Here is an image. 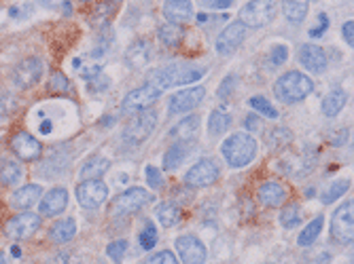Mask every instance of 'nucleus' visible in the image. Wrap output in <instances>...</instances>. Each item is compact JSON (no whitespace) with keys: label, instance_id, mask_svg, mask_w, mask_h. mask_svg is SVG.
<instances>
[{"label":"nucleus","instance_id":"nucleus-47","mask_svg":"<svg viewBox=\"0 0 354 264\" xmlns=\"http://www.w3.org/2000/svg\"><path fill=\"white\" fill-rule=\"evenodd\" d=\"M51 87H53V89L66 91V89H68V79L64 77V74H53V77H51Z\"/></svg>","mask_w":354,"mask_h":264},{"label":"nucleus","instance_id":"nucleus-43","mask_svg":"<svg viewBox=\"0 0 354 264\" xmlns=\"http://www.w3.org/2000/svg\"><path fill=\"white\" fill-rule=\"evenodd\" d=\"M288 59V49L284 45H278L272 49V55H270V68H276V65H282L284 61Z\"/></svg>","mask_w":354,"mask_h":264},{"label":"nucleus","instance_id":"nucleus-3","mask_svg":"<svg viewBox=\"0 0 354 264\" xmlns=\"http://www.w3.org/2000/svg\"><path fill=\"white\" fill-rule=\"evenodd\" d=\"M221 152L227 161L230 167L240 170L250 165L257 156V142L250 134H232L227 140L223 142Z\"/></svg>","mask_w":354,"mask_h":264},{"label":"nucleus","instance_id":"nucleus-19","mask_svg":"<svg viewBox=\"0 0 354 264\" xmlns=\"http://www.w3.org/2000/svg\"><path fill=\"white\" fill-rule=\"evenodd\" d=\"M286 188L278 182H263L259 190H257V199H259L263 207H278L286 201Z\"/></svg>","mask_w":354,"mask_h":264},{"label":"nucleus","instance_id":"nucleus-49","mask_svg":"<svg viewBox=\"0 0 354 264\" xmlns=\"http://www.w3.org/2000/svg\"><path fill=\"white\" fill-rule=\"evenodd\" d=\"M244 125L248 127V134H254V131L259 129V119H257L254 114H250V116L244 121Z\"/></svg>","mask_w":354,"mask_h":264},{"label":"nucleus","instance_id":"nucleus-55","mask_svg":"<svg viewBox=\"0 0 354 264\" xmlns=\"http://www.w3.org/2000/svg\"><path fill=\"white\" fill-rule=\"evenodd\" d=\"M0 264H9V260H7L5 252H0Z\"/></svg>","mask_w":354,"mask_h":264},{"label":"nucleus","instance_id":"nucleus-42","mask_svg":"<svg viewBox=\"0 0 354 264\" xmlns=\"http://www.w3.org/2000/svg\"><path fill=\"white\" fill-rule=\"evenodd\" d=\"M236 83H238V77L232 74V77H225L223 85L218 87V97L221 100H227V97H232L234 89H236Z\"/></svg>","mask_w":354,"mask_h":264},{"label":"nucleus","instance_id":"nucleus-52","mask_svg":"<svg viewBox=\"0 0 354 264\" xmlns=\"http://www.w3.org/2000/svg\"><path fill=\"white\" fill-rule=\"evenodd\" d=\"M62 7H64V13L71 15V11H73V9H71V3H68V0H64V5H62Z\"/></svg>","mask_w":354,"mask_h":264},{"label":"nucleus","instance_id":"nucleus-30","mask_svg":"<svg viewBox=\"0 0 354 264\" xmlns=\"http://www.w3.org/2000/svg\"><path fill=\"white\" fill-rule=\"evenodd\" d=\"M230 127H232V114H227L225 110H212L210 121H208V131L212 138L223 136Z\"/></svg>","mask_w":354,"mask_h":264},{"label":"nucleus","instance_id":"nucleus-22","mask_svg":"<svg viewBox=\"0 0 354 264\" xmlns=\"http://www.w3.org/2000/svg\"><path fill=\"white\" fill-rule=\"evenodd\" d=\"M149 59H151V45H149V41H136V43L130 45V49L125 51V61L134 70L147 65Z\"/></svg>","mask_w":354,"mask_h":264},{"label":"nucleus","instance_id":"nucleus-2","mask_svg":"<svg viewBox=\"0 0 354 264\" xmlns=\"http://www.w3.org/2000/svg\"><path fill=\"white\" fill-rule=\"evenodd\" d=\"M314 91V83L304 72H286L274 83V95L284 104H297Z\"/></svg>","mask_w":354,"mask_h":264},{"label":"nucleus","instance_id":"nucleus-10","mask_svg":"<svg viewBox=\"0 0 354 264\" xmlns=\"http://www.w3.org/2000/svg\"><path fill=\"white\" fill-rule=\"evenodd\" d=\"M244 39H246V26L242 21H232L216 39V53L218 55H232L236 49H240Z\"/></svg>","mask_w":354,"mask_h":264},{"label":"nucleus","instance_id":"nucleus-11","mask_svg":"<svg viewBox=\"0 0 354 264\" xmlns=\"http://www.w3.org/2000/svg\"><path fill=\"white\" fill-rule=\"evenodd\" d=\"M39 226H41V218L37 214L26 212V214H19V216L11 218L7 222L5 233L11 239H28V237H32V235L37 233Z\"/></svg>","mask_w":354,"mask_h":264},{"label":"nucleus","instance_id":"nucleus-20","mask_svg":"<svg viewBox=\"0 0 354 264\" xmlns=\"http://www.w3.org/2000/svg\"><path fill=\"white\" fill-rule=\"evenodd\" d=\"M164 17L168 19V23H174V26L187 23L193 17L191 0H166L164 3Z\"/></svg>","mask_w":354,"mask_h":264},{"label":"nucleus","instance_id":"nucleus-13","mask_svg":"<svg viewBox=\"0 0 354 264\" xmlns=\"http://www.w3.org/2000/svg\"><path fill=\"white\" fill-rule=\"evenodd\" d=\"M43 74V61L39 57H28L19 61L13 70V83L19 89H28L32 85H37Z\"/></svg>","mask_w":354,"mask_h":264},{"label":"nucleus","instance_id":"nucleus-50","mask_svg":"<svg viewBox=\"0 0 354 264\" xmlns=\"http://www.w3.org/2000/svg\"><path fill=\"white\" fill-rule=\"evenodd\" d=\"M39 3H41L43 7H47V9H57V7L64 5V0H39Z\"/></svg>","mask_w":354,"mask_h":264},{"label":"nucleus","instance_id":"nucleus-1","mask_svg":"<svg viewBox=\"0 0 354 264\" xmlns=\"http://www.w3.org/2000/svg\"><path fill=\"white\" fill-rule=\"evenodd\" d=\"M206 74V68L202 65H191V63H172L166 68L153 70L149 81L155 89H170L176 85H187V83H198Z\"/></svg>","mask_w":354,"mask_h":264},{"label":"nucleus","instance_id":"nucleus-26","mask_svg":"<svg viewBox=\"0 0 354 264\" xmlns=\"http://www.w3.org/2000/svg\"><path fill=\"white\" fill-rule=\"evenodd\" d=\"M21 178H24V167L17 161H13V159L0 161V184L13 186V184H19Z\"/></svg>","mask_w":354,"mask_h":264},{"label":"nucleus","instance_id":"nucleus-53","mask_svg":"<svg viewBox=\"0 0 354 264\" xmlns=\"http://www.w3.org/2000/svg\"><path fill=\"white\" fill-rule=\"evenodd\" d=\"M11 252H13V256H15V258H19V256H21V250H19L17 245H13V247H11Z\"/></svg>","mask_w":354,"mask_h":264},{"label":"nucleus","instance_id":"nucleus-48","mask_svg":"<svg viewBox=\"0 0 354 264\" xmlns=\"http://www.w3.org/2000/svg\"><path fill=\"white\" fill-rule=\"evenodd\" d=\"M232 3L234 0H204V5L208 9H227V7H232Z\"/></svg>","mask_w":354,"mask_h":264},{"label":"nucleus","instance_id":"nucleus-31","mask_svg":"<svg viewBox=\"0 0 354 264\" xmlns=\"http://www.w3.org/2000/svg\"><path fill=\"white\" fill-rule=\"evenodd\" d=\"M189 142H180V144H174L166 154H164V170H176L178 165L187 159V154L191 152L189 150Z\"/></svg>","mask_w":354,"mask_h":264},{"label":"nucleus","instance_id":"nucleus-24","mask_svg":"<svg viewBox=\"0 0 354 264\" xmlns=\"http://www.w3.org/2000/svg\"><path fill=\"white\" fill-rule=\"evenodd\" d=\"M75 235H77V220L75 218H62L49 230V237L53 243H68L75 239Z\"/></svg>","mask_w":354,"mask_h":264},{"label":"nucleus","instance_id":"nucleus-8","mask_svg":"<svg viewBox=\"0 0 354 264\" xmlns=\"http://www.w3.org/2000/svg\"><path fill=\"white\" fill-rule=\"evenodd\" d=\"M157 125V114L153 110H142L123 131V140L130 144H142Z\"/></svg>","mask_w":354,"mask_h":264},{"label":"nucleus","instance_id":"nucleus-16","mask_svg":"<svg viewBox=\"0 0 354 264\" xmlns=\"http://www.w3.org/2000/svg\"><path fill=\"white\" fill-rule=\"evenodd\" d=\"M11 148L24 161H37L43 154L41 142L37 138H32L30 134H26V131H19V134L11 138Z\"/></svg>","mask_w":354,"mask_h":264},{"label":"nucleus","instance_id":"nucleus-15","mask_svg":"<svg viewBox=\"0 0 354 264\" xmlns=\"http://www.w3.org/2000/svg\"><path fill=\"white\" fill-rule=\"evenodd\" d=\"M157 97H159V89H155L153 85H145V87L134 89V91H130V93L125 95L123 110L125 112H142L151 104H155Z\"/></svg>","mask_w":354,"mask_h":264},{"label":"nucleus","instance_id":"nucleus-45","mask_svg":"<svg viewBox=\"0 0 354 264\" xmlns=\"http://www.w3.org/2000/svg\"><path fill=\"white\" fill-rule=\"evenodd\" d=\"M9 15L11 17H15V19H26V17H30L32 15V7L30 5H21V7H11L9 9Z\"/></svg>","mask_w":354,"mask_h":264},{"label":"nucleus","instance_id":"nucleus-18","mask_svg":"<svg viewBox=\"0 0 354 264\" xmlns=\"http://www.w3.org/2000/svg\"><path fill=\"white\" fill-rule=\"evenodd\" d=\"M66 205H68L66 188H53L45 194V199L39 205V212L45 218H53V216H59L64 210H66Z\"/></svg>","mask_w":354,"mask_h":264},{"label":"nucleus","instance_id":"nucleus-39","mask_svg":"<svg viewBox=\"0 0 354 264\" xmlns=\"http://www.w3.org/2000/svg\"><path fill=\"white\" fill-rule=\"evenodd\" d=\"M145 180L151 188H162L164 186V176L162 172H159L157 167H153V165H147L145 167Z\"/></svg>","mask_w":354,"mask_h":264},{"label":"nucleus","instance_id":"nucleus-36","mask_svg":"<svg viewBox=\"0 0 354 264\" xmlns=\"http://www.w3.org/2000/svg\"><path fill=\"white\" fill-rule=\"evenodd\" d=\"M75 70H77L79 77H83V79H93V77H98V74H100L102 65H100L98 61L85 63L83 59H75Z\"/></svg>","mask_w":354,"mask_h":264},{"label":"nucleus","instance_id":"nucleus-38","mask_svg":"<svg viewBox=\"0 0 354 264\" xmlns=\"http://www.w3.org/2000/svg\"><path fill=\"white\" fill-rule=\"evenodd\" d=\"M155 243H157V228L151 222H147V226L142 228V233H140V247L149 252V250L155 247Z\"/></svg>","mask_w":354,"mask_h":264},{"label":"nucleus","instance_id":"nucleus-5","mask_svg":"<svg viewBox=\"0 0 354 264\" xmlns=\"http://www.w3.org/2000/svg\"><path fill=\"white\" fill-rule=\"evenodd\" d=\"M149 201H153V194L147 192L145 188H130L121 192L113 207H111V214L113 216H125V214H134L138 210H142Z\"/></svg>","mask_w":354,"mask_h":264},{"label":"nucleus","instance_id":"nucleus-33","mask_svg":"<svg viewBox=\"0 0 354 264\" xmlns=\"http://www.w3.org/2000/svg\"><path fill=\"white\" fill-rule=\"evenodd\" d=\"M159 41H162L168 49L178 47L180 41H183V28L180 26H174V23L162 26V28H159Z\"/></svg>","mask_w":354,"mask_h":264},{"label":"nucleus","instance_id":"nucleus-12","mask_svg":"<svg viewBox=\"0 0 354 264\" xmlns=\"http://www.w3.org/2000/svg\"><path fill=\"white\" fill-rule=\"evenodd\" d=\"M174 247H176L183 264H204L206 262V247L198 237L183 235L174 241Z\"/></svg>","mask_w":354,"mask_h":264},{"label":"nucleus","instance_id":"nucleus-7","mask_svg":"<svg viewBox=\"0 0 354 264\" xmlns=\"http://www.w3.org/2000/svg\"><path fill=\"white\" fill-rule=\"evenodd\" d=\"M109 196V188L102 180H83L77 186V201L85 210H98Z\"/></svg>","mask_w":354,"mask_h":264},{"label":"nucleus","instance_id":"nucleus-17","mask_svg":"<svg viewBox=\"0 0 354 264\" xmlns=\"http://www.w3.org/2000/svg\"><path fill=\"white\" fill-rule=\"evenodd\" d=\"M299 61L301 65H306V68L314 74H323L327 70V55L323 51V47L318 45H301L299 49Z\"/></svg>","mask_w":354,"mask_h":264},{"label":"nucleus","instance_id":"nucleus-27","mask_svg":"<svg viewBox=\"0 0 354 264\" xmlns=\"http://www.w3.org/2000/svg\"><path fill=\"white\" fill-rule=\"evenodd\" d=\"M180 207L172 201H164L159 203L157 210H155V218L159 220V224H162L164 228H172L180 222Z\"/></svg>","mask_w":354,"mask_h":264},{"label":"nucleus","instance_id":"nucleus-44","mask_svg":"<svg viewBox=\"0 0 354 264\" xmlns=\"http://www.w3.org/2000/svg\"><path fill=\"white\" fill-rule=\"evenodd\" d=\"M318 26H314L312 30H310V37L312 39H318V37H323L325 32H327V28H329V17H327V13H318Z\"/></svg>","mask_w":354,"mask_h":264},{"label":"nucleus","instance_id":"nucleus-54","mask_svg":"<svg viewBox=\"0 0 354 264\" xmlns=\"http://www.w3.org/2000/svg\"><path fill=\"white\" fill-rule=\"evenodd\" d=\"M49 129H51V123H49V121L41 125V131H43V134H45V131H49Z\"/></svg>","mask_w":354,"mask_h":264},{"label":"nucleus","instance_id":"nucleus-35","mask_svg":"<svg viewBox=\"0 0 354 264\" xmlns=\"http://www.w3.org/2000/svg\"><path fill=\"white\" fill-rule=\"evenodd\" d=\"M348 188H350V182H348V180H339V182L331 184V186L323 192V203H325V205H329V203L337 201L339 196H342Z\"/></svg>","mask_w":354,"mask_h":264},{"label":"nucleus","instance_id":"nucleus-32","mask_svg":"<svg viewBox=\"0 0 354 264\" xmlns=\"http://www.w3.org/2000/svg\"><path fill=\"white\" fill-rule=\"evenodd\" d=\"M323 224H325V218L323 216H316L301 233H299V237H297V243L301 245V247H308V245H312L316 239H318V235H320V230H323Z\"/></svg>","mask_w":354,"mask_h":264},{"label":"nucleus","instance_id":"nucleus-25","mask_svg":"<svg viewBox=\"0 0 354 264\" xmlns=\"http://www.w3.org/2000/svg\"><path fill=\"white\" fill-rule=\"evenodd\" d=\"M200 116H187V119H183L176 127H172V131H170V136L172 138H178L180 142H191L193 138L198 136V131H200Z\"/></svg>","mask_w":354,"mask_h":264},{"label":"nucleus","instance_id":"nucleus-4","mask_svg":"<svg viewBox=\"0 0 354 264\" xmlns=\"http://www.w3.org/2000/svg\"><path fill=\"white\" fill-rule=\"evenodd\" d=\"M276 0H250L240 9V21L246 28H263L276 17Z\"/></svg>","mask_w":354,"mask_h":264},{"label":"nucleus","instance_id":"nucleus-6","mask_svg":"<svg viewBox=\"0 0 354 264\" xmlns=\"http://www.w3.org/2000/svg\"><path fill=\"white\" fill-rule=\"evenodd\" d=\"M218 176H221L218 163L212 159H202L185 174V184L191 188H202V186L214 184L218 180Z\"/></svg>","mask_w":354,"mask_h":264},{"label":"nucleus","instance_id":"nucleus-46","mask_svg":"<svg viewBox=\"0 0 354 264\" xmlns=\"http://www.w3.org/2000/svg\"><path fill=\"white\" fill-rule=\"evenodd\" d=\"M352 30H354V21L350 19V21H346L344 23V28H342V34H344V41L352 47L354 45V34H352Z\"/></svg>","mask_w":354,"mask_h":264},{"label":"nucleus","instance_id":"nucleus-29","mask_svg":"<svg viewBox=\"0 0 354 264\" xmlns=\"http://www.w3.org/2000/svg\"><path fill=\"white\" fill-rule=\"evenodd\" d=\"M346 102H348L346 91H342V89L329 91L327 97L323 100V112H325V116H335V114H339L342 108L346 106Z\"/></svg>","mask_w":354,"mask_h":264},{"label":"nucleus","instance_id":"nucleus-28","mask_svg":"<svg viewBox=\"0 0 354 264\" xmlns=\"http://www.w3.org/2000/svg\"><path fill=\"white\" fill-rule=\"evenodd\" d=\"M310 0H282V11L291 23H301L308 15Z\"/></svg>","mask_w":354,"mask_h":264},{"label":"nucleus","instance_id":"nucleus-40","mask_svg":"<svg viewBox=\"0 0 354 264\" xmlns=\"http://www.w3.org/2000/svg\"><path fill=\"white\" fill-rule=\"evenodd\" d=\"M125 250H127V241H113L109 247H106V252H109V258L113 260V262H121L123 260V256H125Z\"/></svg>","mask_w":354,"mask_h":264},{"label":"nucleus","instance_id":"nucleus-51","mask_svg":"<svg viewBox=\"0 0 354 264\" xmlns=\"http://www.w3.org/2000/svg\"><path fill=\"white\" fill-rule=\"evenodd\" d=\"M346 138H348V131L344 129V131H339V138H335V140H333V144H335V146H339Z\"/></svg>","mask_w":354,"mask_h":264},{"label":"nucleus","instance_id":"nucleus-41","mask_svg":"<svg viewBox=\"0 0 354 264\" xmlns=\"http://www.w3.org/2000/svg\"><path fill=\"white\" fill-rule=\"evenodd\" d=\"M145 264H178V260H176V256L172 254V252H157V254H153Z\"/></svg>","mask_w":354,"mask_h":264},{"label":"nucleus","instance_id":"nucleus-37","mask_svg":"<svg viewBox=\"0 0 354 264\" xmlns=\"http://www.w3.org/2000/svg\"><path fill=\"white\" fill-rule=\"evenodd\" d=\"M250 106L257 110V112H261V114H266L268 119H278V110L266 100V97H261V95H254L252 100H250Z\"/></svg>","mask_w":354,"mask_h":264},{"label":"nucleus","instance_id":"nucleus-9","mask_svg":"<svg viewBox=\"0 0 354 264\" xmlns=\"http://www.w3.org/2000/svg\"><path fill=\"white\" fill-rule=\"evenodd\" d=\"M352 235H354V228H352V201L342 203L333 218H331V237L342 243L348 245L352 243Z\"/></svg>","mask_w":354,"mask_h":264},{"label":"nucleus","instance_id":"nucleus-34","mask_svg":"<svg viewBox=\"0 0 354 264\" xmlns=\"http://www.w3.org/2000/svg\"><path fill=\"white\" fill-rule=\"evenodd\" d=\"M278 220H280V224H282L284 228H295V226L301 222V207H299L297 203H288V205H284L282 212H280V216H278Z\"/></svg>","mask_w":354,"mask_h":264},{"label":"nucleus","instance_id":"nucleus-21","mask_svg":"<svg viewBox=\"0 0 354 264\" xmlns=\"http://www.w3.org/2000/svg\"><path fill=\"white\" fill-rule=\"evenodd\" d=\"M43 188L39 184H26L11 196V207L15 210H30L37 201H41Z\"/></svg>","mask_w":354,"mask_h":264},{"label":"nucleus","instance_id":"nucleus-14","mask_svg":"<svg viewBox=\"0 0 354 264\" xmlns=\"http://www.w3.org/2000/svg\"><path fill=\"white\" fill-rule=\"evenodd\" d=\"M206 95V89L204 87H191V89H185V91H178L170 97V108H168V114H185L193 108H198V104L204 100Z\"/></svg>","mask_w":354,"mask_h":264},{"label":"nucleus","instance_id":"nucleus-23","mask_svg":"<svg viewBox=\"0 0 354 264\" xmlns=\"http://www.w3.org/2000/svg\"><path fill=\"white\" fill-rule=\"evenodd\" d=\"M111 167V161L100 156V154H93L89 156L85 163H83V167H81V180H100Z\"/></svg>","mask_w":354,"mask_h":264}]
</instances>
